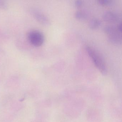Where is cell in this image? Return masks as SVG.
<instances>
[{"label":"cell","mask_w":122,"mask_h":122,"mask_svg":"<svg viewBox=\"0 0 122 122\" xmlns=\"http://www.w3.org/2000/svg\"><path fill=\"white\" fill-rule=\"evenodd\" d=\"M86 50L91 58L95 67L103 74L107 73V68L102 57L96 51L89 46H86Z\"/></svg>","instance_id":"cell-1"},{"label":"cell","mask_w":122,"mask_h":122,"mask_svg":"<svg viewBox=\"0 0 122 122\" xmlns=\"http://www.w3.org/2000/svg\"><path fill=\"white\" fill-rule=\"evenodd\" d=\"M28 38L30 43L33 46L36 47L42 46L45 40L43 34L38 30L30 31L28 33Z\"/></svg>","instance_id":"cell-3"},{"label":"cell","mask_w":122,"mask_h":122,"mask_svg":"<svg viewBox=\"0 0 122 122\" xmlns=\"http://www.w3.org/2000/svg\"><path fill=\"white\" fill-rule=\"evenodd\" d=\"M101 22L100 20L97 18H93L89 22V27L91 30H96L101 26Z\"/></svg>","instance_id":"cell-6"},{"label":"cell","mask_w":122,"mask_h":122,"mask_svg":"<svg viewBox=\"0 0 122 122\" xmlns=\"http://www.w3.org/2000/svg\"><path fill=\"white\" fill-rule=\"evenodd\" d=\"M104 32L107 35L110 42L115 45H120L122 43L121 33L117 29V27L112 25H106L103 28Z\"/></svg>","instance_id":"cell-2"},{"label":"cell","mask_w":122,"mask_h":122,"mask_svg":"<svg viewBox=\"0 0 122 122\" xmlns=\"http://www.w3.org/2000/svg\"><path fill=\"white\" fill-rule=\"evenodd\" d=\"M31 12L34 17L39 23L44 25H49L50 20L44 14L36 10H32Z\"/></svg>","instance_id":"cell-4"},{"label":"cell","mask_w":122,"mask_h":122,"mask_svg":"<svg viewBox=\"0 0 122 122\" xmlns=\"http://www.w3.org/2000/svg\"><path fill=\"white\" fill-rule=\"evenodd\" d=\"M83 2L80 0H78L75 2V5L77 8H80L83 5Z\"/></svg>","instance_id":"cell-10"},{"label":"cell","mask_w":122,"mask_h":122,"mask_svg":"<svg viewBox=\"0 0 122 122\" xmlns=\"http://www.w3.org/2000/svg\"><path fill=\"white\" fill-rule=\"evenodd\" d=\"M7 8V4L4 1L0 0V9L5 10Z\"/></svg>","instance_id":"cell-9"},{"label":"cell","mask_w":122,"mask_h":122,"mask_svg":"<svg viewBox=\"0 0 122 122\" xmlns=\"http://www.w3.org/2000/svg\"><path fill=\"white\" fill-rule=\"evenodd\" d=\"M117 28L118 31L120 32L121 33V31H122V24H121V22H120V23H118L117 26Z\"/></svg>","instance_id":"cell-11"},{"label":"cell","mask_w":122,"mask_h":122,"mask_svg":"<svg viewBox=\"0 0 122 122\" xmlns=\"http://www.w3.org/2000/svg\"><path fill=\"white\" fill-rule=\"evenodd\" d=\"M103 20L108 23H113L117 22L119 20V17L116 13L107 11L105 12L103 15Z\"/></svg>","instance_id":"cell-5"},{"label":"cell","mask_w":122,"mask_h":122,"mask_svg":"<svg viewBox=\"0 0 122 122\" xmlns=\"http://www.w3.org/2000/svg\"><path fill=\"white\" fill-rule=\"evenodd\" d=\"M75 15L76 18L79 20H85L87 17V15L85 13L82 11H77L75 13Z\"/></svg>","instance_id":"cell-7"},{"label":"cell","mask_w":122,"mask_h":122,"mask_svg":"<svg viewBox=\"0 0 122 122\" xmlns=\"http://www.w3.org/2000/svg\"><path fill=\"white\" fill-rule=\"evenodd\" d=\"M112 2L110 0H100L98 1V3L102 6H107L111 4Z\"/></svg>","instance_id":"cell-8"}]
</instances>
